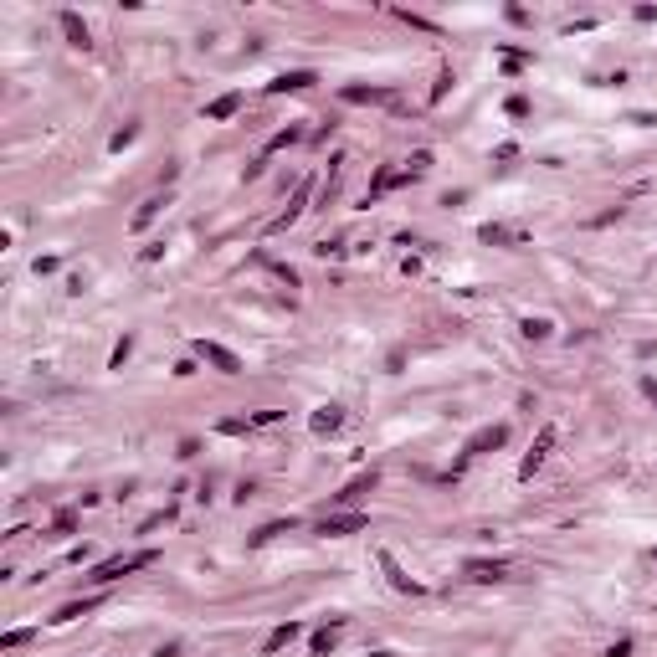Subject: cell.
I'll return each instance as SVG.
<instances>
[{
  "mask_svg": "<svg viewBox=\"0 0 657 657\" xmlns=\"http://www.w3.org/2000/svg\"><path fill=\"white\" fill-rule=\"evenodd\" d=\"M149 560H155V550H139V555H128V560H103L98 570H93V580L108 585V580H118V575H128V570H139V565H149Z\"/></svg>",
  "mask_w": 657,
  "mask_h": 657,
  "instance_id": "cell-1",
  "label": "cell"
},
{
  "mask_svg": "<svg viewBox=\"0 0 657 657\" xmlns=\"http://www.w3.org/2000/svg\"><path fill=\"white\" fill-rule=\"evenodd\" d=\"M195 349H201V360H211L216 370H221V375H236V370H242V360H236L231 349H221V344H211V339H201V344H195Z\"/></svg>",
  "mask_w": 657,
  "mask_h": 657,
  "instance_id": "cell-2",
  "label": "cell"
},
{
  "mask_svg": "<svg viewBox=\"0 0 657 657\" xmlns=\"http://www.w3.org/2000/svg\"><path fill=\"white\" fill-rule=\"evenodd\" d=\"M550 447H555V426H544V431H539V442H534V452L524 457V468H519V473H524V477H534V468L544 463V452H550Z\"/></svg>",
  "mask_w": 657,
  "mask_h": 657,
  "instance_id": "cell-3",
  "label": "cell"
},
{
  "mask_svg": "<svg viewBox=\"0 0 657 657\" xmlns=\"http://www.w3.org/2000/svg\"><path fill=\"white\" fill-rule=\"evenodd\" d=\"M339 426H344V406H319V411H314V431H319V436L339 431Z\"/></svg>",
  "mask_w": 657,
  "mask_h": 657,
  "instance_id": "cell-4",
  "label": "cell"
},
{
  "mask_svg": "<svg viewBox=\"0 0 657 657\" xmlns=\"http://www.w3.org/2000/svg\"><path fill=\"white\" fill-rule=\"evenodd\" d=\"M365 514H339V519H324V534H360L365 529Z\"/></svg>",
  "mask_w": 657,
  "mask_h": 657,
  "instance_id": "cell-5",
  "label": "cell"
},
{
  "mask_svg": "<svg viewBox=\"0 0 657 657\" xmlns=\"http://www.w3.org/2000/svg\"><path fill=\"white\" fill-rule=\"evenodd\" d=\"M503 442H509V426H488L468 442V452H488V447H503Z\"/></svg>",
  "mask_w": 657,
  "mask_h": 657,
  "instance_id": "cell-6",
  "label": "cell"
},
{
  "mask_svg": "<svg viewBox=\"0 0 657 657\" xmlns=\"http://www.w3.org/2000/svg\"><path fill=\"white\" fill-rule=\"evenodd\" d=\"M62 31H67L72 47H87V26L77 21V11H62Z\"/></svg>",
  "mask_w": 657,
  "mask_h": 657,
  "instance_id": "cell-7",
  "label": "cell"
},
{
  "mask_svg": "<svg viewBox=\"0 0 657 657\" xmlns=\"http://www.w3.org/2000/svg\"><path fill=\"white\" fill-rule=\"evenodd\" d=\"M344 98L349 103H390L385 87H344Z\"/></svg>",
  "mask_w": 657,
  "mask_h": 657,
  "instance_id": "cell-8",
  "label": "cell"
},
{
  "mask_svg": "<svg viewBox=\"0 0 657 657\" xmlns=\"http://www.w3.org/2000/svg\"><path fill=\"white\" fill-rule=\"evenodd\" d=\"M236 108H242V93H226V98H216V103L206 108V118H231Z\"/></svg>",
  "mask_w": 657,
  "mask_h": 657,
  "instance_id": "cell-9",
  "label": "cell"
},
{
  "mask_svg": "<svg viewBox=\"0 0 657 657\" xmlns=\"http://www.w3.org/2000/svg\"><path fill=\"white\" fill-rule=\"evenodd\" d=\"M298 631H303L298 622H288V626H277V631H272V637H267V647H262V652H277V647H288V642L298 637Z\"/></svg>",
  "mask_w": 657,
  "mask_h": 657,
  "instance_id": "cell-10",
  "label": "cell"
},
{
  "mask_svg": "<svg viewBox=\"0 0 657 657\" xmlns=\"http://www.w3.org/2000/svg\"><path fill=\"white\" fill-rule=\"evenodd\" d=\"M468 575H473V580H503V565H483V560H473V565H468Z\"/></svg>",
  "mask_w": 657,
  "mask_h": 657,
  "instance_id": "cell-11",
  "label": "cell"
},
{
  "mask_svg": "<svg viewBox=\"0 0 657 657\" xmlns=\"http://www.w3.org/2000/svg\"><path fill=\"white\" fill-rule=\"evenodd\" d=\"M309 82H314V72H282L272 87H277V93H288V87H309Z\"/></svg>",
  "mask_w": 657,
  "mask_h": 657,
  "instance_id": "cell-12",
  "label": "cell"
},
{
  "mask_svg": "<svg viewBox=\"0 0 657 657\" xmlns=\"http://www.w3.org/2000/svg\"><path fill=\"white\" fill-rule=\"evenodd\" d=\"M380 565L390 570V580H396V590H421V585H416L411 575H401V570H396V560H390V555H380Z\"/></svg>",
  "mask_w": 657,
  "mask_h": 657,
  "instance_id": "cell-13",
  "label": "cell"
},
{
  "mask_svg": "<svg viewBox=\"0 0 657 657\" xmlns=\"http://www.w3.org/2000/svg\"><path fill=\"white\" fill-rule=\"evenodd\" d=\"M288 529H293V519H277V524H267V529H257L252 539H257V544H267L272 534H288Z\"/></svg>",
  "mask_w": 657,
  "mask_h": 657,
  "instance_id": "cell-14",
  "label": "cell"
},
{
  "mask_svg": "<svg viewBox=\"0 0 657 657\" xmlns=\"http://www.w3.org/2000/svg\"><path fill=\"white\" fill-rule=\"evenodd\" d=\"M160 206H165L160 195H155V201H144V206H139V216H134V226H149V221H155V216H160Z\"/></svg>",
  "mask_w": 657,
  "mask_h": 657,
  "instance_id": "cell-15",
  "label": "cell"
},
{
  "mask_svg": "<svg viewBox=\"0 0 657 657\" xmlns=\"http://www.w3.org/2000/svg\"><path fill=\"white\" fill-rule=\"evenodd\" d=\"M334 637H339V622H334V626H324V631H319V637H314V652L324 657L328 647H334Z\"/></svg>",
  "mask_w": 657,
  "mask_h": 657,
  "instance_id": "cell-16",
  "label": "cell"
},
{
  "mask_svg": "<svg viewBox=\"0 0 657 657\" xmlns=\"http://www.w3.org/2000/svg\"><path fill=\"white\" fill-rule=\"evenodd\" d=\"M82 611H93V601H72V606H62V611H57V622H77Z\"/></svg>",
  "mask_w": 657,
  "mask_h": 657,
  "instance_id": "cell-17",
  "label": "cell"
},
{
  "mask_svg": "<svg viewBox=\"0 0 657 657\" xmlns=\"http://www.w3.org/2000/svg\"><path fill=\"white\" fill-rule=\"evenodd\" d=\"M524 334H529V339H544V334H550V324H544V319H529V324H524Z\"/></svg>",
  "mask_w": 657,
  "mask_h": 657,
  "instance_id": "cell-18",
  "label": "cell"
},
{
  "mask_svg": "<svg viewBox=\"0 0 657 657\" xmlns=\"http://www.w3.org/2000/svg\"><path fill=\"white\" fill-rule=\"evenodd\" d=\"M606 657H631V642H617V647H611Z\"/></svg>",
  "mask_w": 657,
  "mask_h": 657,
  "instance_id": "cell-19",
  "label": "cell"
},
{
  "mask_svg": "<svg viewBox=\"0 0 657 657\" xmlns=\"http://www.w3.org/2000/svg\"><path fill=\"white\" fill-rule=\"evenodd\" d=\"M647 396H652V401H657V380H647Z\"/></svg>",
  "mask_w": 657,
  "mask_h": 657,
  "instance_id": "cell-20",
  "label": "cell"
}]
</instances>
